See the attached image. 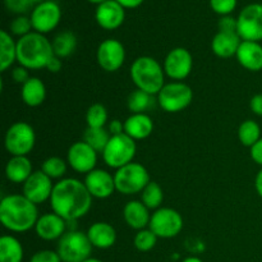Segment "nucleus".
I'll list each match as a JSON object with an SVG mask.
<instances>
[{
    "label": "nucleus",
    "mask_w": 262,
    "mask_h": 262,
    "mask_svg": "<svg viewBox=\"0 0 262 262\" xmlns=\"http://www.w3.org/2000/svg\"><path fill=\"white\" fill-rule=\"evenodd\" d=\"M92 199L83 182L76 178H63L54 184L50 206L53 212L66 222H77L89 214Z\"/></svg>",
    "instance_id": "f257e3e1"
},
{
    "label": "nucleus",
    "mask_w": 262,
    "mask_h": 262,
    "mask_svg": "<svg viewBox=\"0 0 262 262\" xmlns=\"http://www.w3.org/2000/svg\"><path fill=\"white\" fill-rule=\"evenodd\" d=\"M37 205L23 194H9L0 202V222L13 233H26L35 229L38 220Z\"/></svg>",
    "instance_id": "f03ea898"
},
{
    "label": "nucleus",
    "mask_w": 262,
    "mask_h": 262,
    "mask_svg": "<svg viewBox=\"0 0 262 262\" xmlns=\"http://www.w3.org/2000/svg\"><path fill=\"white\" fill-rule=\"evenodd\" d=\"M53 56V43L42 33L32 31L17 41V61L28 71L46 68Z\"/></svg>",
    "instance_id": "7ed1b4c3"
},
{
    "label": "nucleus",
    "mask_w": 262,
    "mask_h": 262,
    "mask_svg": "<svg viewBox=\"0 0 262 262\" xmlns=\"http://www.w3.org/2000/svg\"><path fill=\"white\" fill-rule=\"evenodd\" d=\"M130 79L138 90L150 95H158L164 87V67L152 56L143 55L136 59L130 66Z\"/></svg>",
    "instance_id": "20e7f679"
},
{
    "label": "nucleus",
    "mask_w": 262,
    "mask_h": 262,
    "mask_svg": "<svg viewBox=\"0 0 262 262\" xmlns=\"http://www.w3.org/2000/svg\"><path fill=\"white\" fill-rule=\"evenodd\" d=\"M94 246L90 242L87 233L79 230H68L58 241L56 252L61 262H83L91 257Z\"/></svg>",
    "instance_id": "39448f33"
},
{
    "label": "nucleus",
    "mask_w": 262,
    "mask_h": 262,
    "mask_svg": "<svg viewBox=\"0 0 262 262\" xmlns=\"http://www.w3.org/2000/svg\"><path fill=\"white\" fill-rule=\"evenodd\" d=\"M114 181L115 188L119 193L132 196V194L142 193L151 179L150 173L142 164L130 163L115 171Z\"/></svg>",
    "instance_id": "423d86ee"
},
{
    "label": "nucleus",
    "mask_w": 262,
    "mask_h": 262,
    "mask_svg": "<svg viewBox=\"0 0 262 262\" xmlns=\"http://www.w3.org/2000/svg\"><path fill=\"white\" fill-rule=\"evenodd\" d=\"M136 151H137L136 141L125 133H122V135L110 137L106 147L102 151V159L109 168L118 170V169L133 163Z\"/></svg>",
    "instance_id": "0eeeda50"
},
{
    "label": "nucleus",
    "mask_w": 262,
    "mask_h": 262,
    "mask_svg": "<svg viewBox=\"0 0 262 262\" xmlns=\"http://www.w3.org/2000/svg\"><path fill=\"white\" fill-rule=\"evenodd\" d=\"M36 145V133L32 125L15 122L8 128L4 137L5 150L12 156H28Z\"/></svg>",
    "instance_id": "6e6552de"
},
{
    "label": "nucleus",
    "mask_w": 262,
    "mask_h": 262,
    "mask_svg": "<svg viewBox=\"0 0 262 262\" xmlns=\"http://www.w3.org/2000/svg\"><path fill=\"white\" fill-rule=\"evenodd\" d=\"M193 91L184 82L165 83L158 94V104L166 113H179L191 105Z\"/></svg>",
    "instance_id": "1a4fd4ad"
},
{
    "label": "nucleus",
    "mask_w": 262,
    "mask_h": 262,
    "mask_svg": "<svg viewBox=\"0 0 262 262\" xmlns=\"http://www.w3.org/2000/svg\"><path fill=\"white\" fill-rule=\"evenodd\" d=\"M148 228L158 238L170 239L177 237L183 229V217L171 207H160L151 215Z\"/></svg>",
    "instance_id": "9d476101"
},
{
    "label": "nucleus",
    "mask_w": 262,
    "mask_h": 262,
    "mask_svg": "<svg viewBox=\"0 0 262 262\" xmlns=\"http://www.w3.org/2000/svg\"><path fill=\"white\" fill-rule=\"evenodd\" d=\"M237 33L242 41H262V4L252 3L241 10L237 18Z\"/></svg>",
    "instance_id": "9b49d317"
},
{
    "label": "nucleus",
    "mask_w": 262,
    "mask_h": 262,
    "mask_svg": "<svg viewBox=\"0 0 262 262\" xmlns=\"http://www.w3.org/2000/svg\"><path fill=\"white\" fill-rule=\"evenodd\" d=\"M30 18L35 32L45 35L58 27L61 19L60 7L55 2L45 0L33 8Z\"/></svg>",
    "instance_id": "f8f14e48"
},
{
    "label": "nucleus",
    "mask_w": 262,
    "mask_h": 262,
    "mask_svg": "<svg viewBox=\"0 0 262 262\" xmlns=\"http://www.w3.org/2000/svg\"><path fill=\"white\" fill-rule=\"evenodd\" d=\"M97 64L107 73L119 71L125 60V49L120 41L107 38L102 41L96 51Z\"/></svg>",
    "instance_id": "ddd939ff"
},
{
    "label": "nucleus",
    "mask_w": 262,
    "mask_h": 262,
    "mask_svg": "<svg viewBox=\"0 0 262 262\" xmlns=\"http://www.w3.org/2000/svg\"><path fill=\"white\" fill-rule=\"evenodd\" d=\"M193 68L192 54L186 48H174L164 60V72L169 78L177 82L186 79Z\"/></svg>",
    "instance_id": "4468645a"
},
{
    "label": "nucleus",
    "mask_w": 262,
    "mask_h": 262,
    "mask_svg": "<svg viewBox=\"0 0 262 262\" xmlns=\"http://www.w3.org/2000/svg\"><path fill=\"white\" fill-rule=\"evenodd\" d=\"M67 163L77 173L89 174L96 169L97 152L84 141H78L68 148Z\"/></svg>",
    "instance_id": "2eb2a0df"
},
{
    "label": "nucleus",
    "mask_w": 262,
    "mask_h": 262,
    "mask_svg": "<svg viewBox=\"0 0 262 262\" xmlns=\"http://www.w3.org/2000/svg\"><path fill=\"white\" fill-rule=\"evenodd\" d=\"M53 189V179L49 178L42 170H37L33 171L30 178L23 183L22 194L33 204L40 205L46 201H50Z\"/></svg>",
    "instance_id": "dca6fc26"
},
{
    "label": "nucleus",
    "mask_w": 262,
    "mask_h": 262,
    "mask_svg": "<svg viewBox=\"0 0 262 262\" xmlns=\"http://www.w3.org/2000/svg\"><path fill=\"white\" fill-rule=\"evenodd\" d=\"M83 183L94 199H109L117 191L114 176L102 169H94L89 174H86Z\"/></svg>",
    "instance_id": "f3484780"
},
{
    "label": "nucleus",
    "mask_w": 262,
    "mask_h": 262,
    "mask_svg": "<svg viewBox=\"0 0 262 262\" xmlns=\"http://www.w3.org/2000/svg\"><path fill=\"white\" fill-rule=\"evenodd\" d=\"M35 232L43 241H59L68 232V223L55 212H48L38 217Z\"/></svg>",
    "instance_id": "a211bd4d"
},
{
    "label": "nucleus",
    "mask_w": 262,
    "mask_h": 262,
    "mask_svg": "<svg viewBox=\"0 0 262 262\" xmlns=\"http://www.w3.org/2000/svg\"><path fill=\"white\" fill-rule=\"evenodd\" d=\"M97 25L106 31H114L123 25L125 19V9L117 0H107L97 5L95 12Z\"/></svg>",
    "instance_id": "6ab92c4d"
},
{
    "label": "nucleus",
    "mask_w": 262,
    "mask_h": 262,
    "mask_svg": "<svg viewBox=\"0 0 262 262\" xmlns=\"http://www.w3.org/2000/svg\"><path fill=\"white\" fill-rule=\"evenodd\" d=\"M237 60L246 71H262V45L255 41H242L237 51Z\"/></svg>",
    "instance_id": "aec40b11"
},
{
    "label": "nucleus",
    "mask_w": 262,
    "mask_h": 262,
    "mask_svg": "<svg viewBox=\"0 0 262 262\" xmlns=\"http://www.w3.org/2000/svg\"><path fill=\"white\" fill-rule=\"evenodd\" d=\"M123 219L125 224L135 230H142L150 225V210L143 205L142 201L133 200L125 204L123 209Z\"/></svg>",
    "instance_id": "412c9836"
},
{
    "label": "nucleus",
    "mask_w": 262,
    "mask_h": 262,
    "mask_svg": "<svg viewBox=\"0 0 262 262\" xmlns=\"http://www.w3.org/2000/svg\"><path fill=\"white\" fill-rule=\"evenodd\" d=\"M87 237L95 248L107 250V248H112L117 242V230L109 223L97 222L89 228Z\"/></svg>",
    "instance_id": "4be33fe9"
},
{
    "label": "nucleus",
    "mask_w": 262,
    "mask_h": 262,
    "mask_svg": "<svg viewBox=\"0 0 262 262\" xmlns=\"http://www.w3.org/2000/svg\"><path fill=\"white\" fill-rule=\"evenodd\" d=\"M154 132V122L146 113L132 114L125 119L124 133L135 141L146 140Z\"/></svg>",
    "instance_id": "5701e85b"
},
{
    "label": "nucleus",
    "mask_w": 262,
    "mask_h": 262,
    "mask_svg": "<svg viewBox=\"0 0 262 262\" xmlns=\"http://www.w3.org/2000/svg\"><path fill=\"white\" fill-rule=\"evenodd\" d=\"M242 38L237 32H217L212 37L211 50L216 56L223 59L232 58L237 55Z\"/></svg>",
    "instance_id": "b1692460"
},
{
    "label": "nucleus",
    "mask_w": 262,
    "mask_h": 262,
    "mask_svg": "<svg viewBox=\"0 0 262 262\" xmlns=\"http://www.w3.org/2000/svg\"><path fill=\"white\" fill-rule=\"evenodd\" d=\"M32 173V164L28 156H12L5 165V177L15 184H23Z\"/></svg>",
    "instance_id": "393cba45"
},
{
    "label": "nucleus",
    "mask_w": 262,
    "mask_h": 262,
    "mask_svg": "<svg viewBox=\"0 0 262 262\" xmlns=\"http://www.w3.org/2000/svg\"><path fill=\"white\" fill-rule=\"evenodd\" d=\"M22 101L30 107H37L45 101L46 99V86L37 77H31L25 84H22L20 90Z\"/></svg>",
    "instance_id": "a878e982"
},
{
    "label": "nucleus",
    "mask_w": 262,
    "mask_h": 262,
    "mask_svg": "<svg viewBox=\"0 0 262 262\" xmlns=\"http://www.w3.org/2000/svg\"><path fill=\"white\" fill-rule=\"evenodd\" d=\"M17 61V41L5 30L0 31V72H7Z\"/></svg>",
    "instance_id": "bb28decb"
},
{
    "label": "nucleus",
    "mask_w": 262,
    "mask_h": 262,
    "mask_svg": "<svg viewBox=\"0 0 262 262\" xmlns=\"http://www.w3.org/2000/svg\"><path fill=\"white\" fill-rule=\"evenodd\" d=\"M25 257L23 246L13 235L0 238V262H22Z\"/></svg>",
    "instance_id": "cd10ccee"
},
{
    "label": "nucleus",
    "mask_w": 262,
    "mask_h": 262,
    "mask_svg": "<svg viewBox=\"0 0 262 262\" xmlns=\"http://www.w3.org/2000/svg\"><path fill=\"white\" fill-rule=\"evenodd\" d=\"M54 55L64 59L71 56L77 49V37L72 31H61L51 41Z\"/></svg>",
    "instance_id": "c85d7f7f"
},
{
    "label": "nucleus",
    "mask_w": 262,
    "mask_h": 262,
    "mask_svg": "<svg viewBox=\"0 0 262 262\" xmlns=\"http://www.w3.org/2000/svg\"><path fill=\"white\" fill-rule=\"evenodd\" d=\"M154 95L147 94L142 90L136 89L129 94L127 99V106L132 114H140L145 113L154 105Z\"/></svg>",
    "instance_id": "c756f323"
},
{
    "label": "nucleus",
    "mask_w": 262,
    "mask_h": 262,
    "mask_svg": "<svg viewBox=\"0 0 262 262\" xmlns=\"http://www.w3.org/2000/svg\"><path fill=\"white\" fill-rule=\"evenodd\" d=\"M261 138V128L257 122L248 119L241 123L238 128V140L243 146L251 148Z\"/></svg>",
    "instance_id": "7c9ffc66"
},
{
    "label": "nucleus",
    "mask_w": 262,
    "mask_h": 262,
    "mask_svg": "<svg viewBox=\"0 0 262 262\" xmlns=\"http://www.w3.org/2000/svg\"><path fill=\"white\" fill-rule=\"evenodd\" d=\"M109 130L105 128H90L87 127L83 132V141L89 146H91L96 152H101L106 147L110 140Z\"/></svg>",
    "instance_id": "2f4dec72"
},
{
    "label": "nucleus",
    "mask_w": 262,
    "mask_h": 262,
    "mask_svg": "<svg viewBox=\"0 0 262 262\" xmlns=\"http://www.w3.org/2000/svg\"><path fill=\"white\" fill-rule=\"evenodd\" d=\"M141 201L148 210H158L164 201V191L156 182L151 181L141 193Z\"/></svg>",
    "instance_id": "473e14b6"
},
{
    "label": "nucleus",
    "mask_w": 262,
    "mask_h": 262,
    "mask_svg": "<svg viewBox=\"0 0 262 262\" xmlns=\"http://www.w3.org/2000/svg\"><path fill=\"white\" fill-rule=\"evenodd\" d=\"M109 119V114H107L106 107L102 104H92L91 106L87 109L86 113V123L87 127L90 128H105V124Z\"/></svg>",
    "instance_id": "72a5a7b5"
},
{
    "label": "nucleus",
    "mask_w": 262,
    "mask_h": 262,
    "mask_svg": "<svg viewBox=\"0 0 262 262\" xmlns=\"http://www.w3.org/2000/svg\"><path fill=\"white\" fill-rule=\"evenodd\" d=\"M67 161L59 156H50L42 163L41 170L51 179H63L67 173Z\"/></svg>",
    "instance_id": "f704fd0d"
},
{
    "label": "nucleus",
    "mask_w": 262,
    "mask_h": 262,
    "mask_svg": "<svg viewBox=\"0 0 262 262\" xmlns=\"http://www.w3.org/2000/svg\"><path fill=\"white\" fill-rule=\"evenodd\" d=\"M156 243H158V237L150 228L138 230L137 234L133 238V245L136 250L140 252H150L151 250H154Z\"/></svg>",
    "instance_id": "c9c22d12"
},
{
    "label": "nucleus",
    "mask_w": 262,
    "mask_h": 262,
    "mask_svg": "<svg viewBox=\"0 0 262 262\" xmlns=\"http://www.w3.org/2000/svg\"><path fill=\"white\" fill-rule=\"evenodd\" d=\"M9 30L10 33H13V35L15 36H19V38L28 35V33L32 32L31 30H33L32 23H31V18L26 17V15H18V17H15L14 19L10 22Z\"/></svg>",
    "instance_id": "e433bc0d"
},
{
    "label": "nucleus",
    "mask_w": 262,
    "mask_h": 262,
    "mask_svg": "<svg viewBox=\"0 0 262 262\" xmlns=\"http://www.w3.org/2000/svg\"><path fill=\"white\" fill-rule=\"evenodd\" d=\"M210 7L222 17L229 15L237 7V0H210Z\"/></svg>",
    "instance_id": "4c0bfd02"
},
{
    "label": "nucleus",
    "mask_w": 262,
    "mask_h": 262,
    "mask_svg": "<svg viewBox=\"0 0 262 262\" xmlns=\"http://www.w3.org/2000/svg\"><path fill=\"white\" fill-rule=\"evenodd\" d=\"M5 7L9 12L14 13V14H25L26 12H28L32 4H31L30 0H4Z\"/></svg>",
    "instance_id": "58836bf2"
},
{
    "label": "nucleus",
    "mask_w": 262,
    "mask_h": 262,
    "mask_svg": "<svg viewBox=\"0 0 262 262\" xmlns=\"http://www.w3.org/2000/svg\"><path fill=\"white\" fill-rule=\"evenodd\" d=\"M30 262H61V258L56 251L42 250L36 252L35 255L31 257Z\"/></svg>",
    "instance_id": "ea45409f"
},
{
    "label": "nucleus",
    "mask_w": 262,
    "mask_h": 262,
    "mask_svg": "<svg viewBox=\"0 0 262 262\" xmlns=\"http://www.w3.org/2000/svg\"><path fill=\"white\" fill-rule=\"evenodd\" d=\"M217 26H219L220 32H237V18L224 15L220 18Z\"/></svg>",
    "instance_id": "a19ab883"
},
{
    "label": "nucleus",
    "mask_w": 262,
    "mask_h": 262,
    "mask_svg": "<svg viewBox=\"0 0 262 262\" xmlns=\"http://www.w3.org/2000/svg\"><path fill=\"white\" fill-rule=\"evenodd\" d=\"M30 78H31L30 72H28V69L25 68V67L18 66L12 69V79L15 82V83L25 84Z\"/></svg>",
    "instance_id": "79ce46f5"
},
{
    "label": "nucleus",
    "mask_w": 262,
    "mask_h": 262,
    "mask_svg": "<svg viewBox=\"0 0 262 262\" xmlns=\"http://www.w3.org/2000/svg\"><path fill=\"white\" fill-rule=\"evenodd\" d=\"M250 155L251 159H252L257 165L262 166V138L258 140L257 142L250 148Z\"/></svg>",
    "instance_id": "37998d69"
},
{
    "label": "nucleus",
    "mask_w": 262,
    "mask_h": 262,
    "mask_svg": "<svg viewBox=\"0 0 262 262\" xmlns=\"http://www.w3.org/2000/svg\"><path fill=\"white\" fill-rule=\"evenodd\" d=\"M251 112L257 117H262V94H257L250 101Z\"/></svg>",
    "instance_id": "c03bdc74"
},
{
    "label": "nucleus",
    "mask_w": 262,
    "mask_h": 262,
    "mask_svg": "<svg viewBox=\"0 0 262 262\" xmlns=\"http://www.w3.org/2000/svg\"><path fill=\"white\" fill-rule=\"evenodd\" d=\"M107 130H109L110 136L122 135V133H124V122L119 119L112 120L107 125Z\"/></svg>",
    "instance_id": "a18cd8bd"
},
{
    "label": "nucleus",
    "mask_w": 262,
    "mask_h": 262,
    "mask_svg": "<svg viewBox=\"0 0 262 262\" xmlns=\"http://www.w3.org/2000/svg\"><path fill=\"white\" fill-rule=\"evenodd\" d=\"M63 68V61H61L60 58H58L56 55H54L51 58V60L49 61V64L46 66V69H48L50 73H58L59 71H61Z\"/></svg>",
    "instance_id": "49530a36"
},
{
    "label": "nucleus",
    "mask_w": 262,
    "mask_h": 262,
    "mask_svg": "<svg viewBox=\"0 0 262 262\" xmlns=\"http://www.w3.org/2000/svg\"><path fill=\"white\" fill-rule=\"evenodd\" d=\"M124 9H135L142 4L145 0H117Z\"/></svg>",
    "instance_id": "de8ad7c7"
},
{
    "label": "nucleus",
    "mask_w": 262,
    "mask_h": 262,
    "mask_svg": "<svg viewBox=\"0 0 262 262\" xmlns=\"http://www.w3.org/2000/svg\"><path fill=\"white\" fill-rule=\"evenodd\" d=\"M255 188L256 192H257L258 196L262 199V169L256 174V178H255Z\"/></svg>",
    "instance_id": "09e8293b"
},
{
    "label": "nucleus",
    "mask_w": 262,
    "mask_h": 262,
    "mask_svg": "<svg viewBox=\"0 0 262 262\" xmlns=\"http://www.w3.org/2000/svg\"><path fill=\"white\" fill-rule=\"evenodd\" d=\"M182 262H204V261H202L201 258L196 257V256H189V257L184 258V260Z\"/></svg>",
    "instance_id": "8fccbe9b"
},
{
    "label": "nucleus",
    "mask_w": 262,
    "mask_h": 262,
    "mask_svg": "<svg viewBox=\"0 0 262 262\" xmlns=\"http://www.w3.org/2000/svg\"><path fill=\"white\" fill-rule=\"evenodd\" d=\"M87 2H90V3H91V4H96V5H100V4H102V3L107 2V0H87Z\"/></svg>",
    "instance_id": "3c124183"
},
{
    "label": "nucleus",
    "mask_w": 262,
    "mask_h": 262,
    "mask_svg": "<svg viewBox=\"0 0 262 262\" xmlns=\"http://www.w3.org/2000/svg\"><path fill=\"white\" fill-rule=\"evenodd\" d=\"M83 262H102L101 260H99V258H94V257H90V258H87L86 261H83Z\"/></svg>",
    "instance_id": "603ef678"
},
{
    "label": "nucleus",
    "mask_w": 262,
    "mask_h": 262,
    "mask_svg": "<svg viewBox=\"0 0 262 262\" xmlns=\"http://www.w3.org/2000/svg\"><path fill=\"white\" fill-rule=\"evenodd\" d=\"M30 2H31V4H36V5H37V4H41V3H43V2H45V0H30Z\"/></svg>",
    "instance_id": "864d4df0"
}]
</instances>
